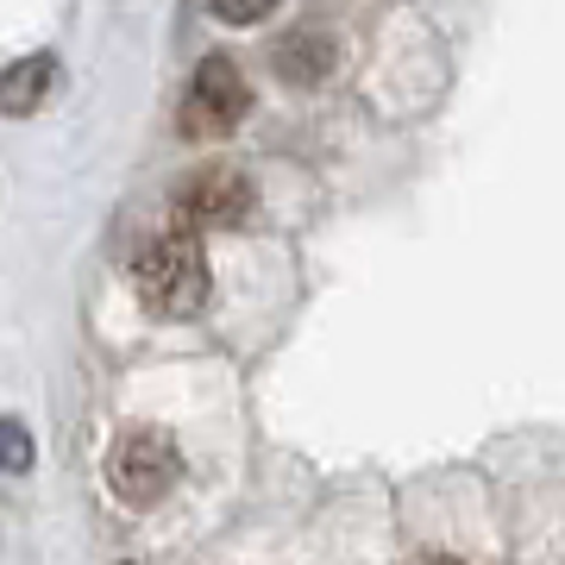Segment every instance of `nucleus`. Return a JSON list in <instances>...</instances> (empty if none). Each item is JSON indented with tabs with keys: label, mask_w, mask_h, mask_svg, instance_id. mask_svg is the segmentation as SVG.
I'll return each mask as SVG.
<instances>
[{
	"label": "nucleus",
	"mask_w": 565,
	"mask_h": 565,
	"mask_svg": "<svg viewBox=\"0 0 565 565\" xmlns=\"http://www.w3.org/2000/svg\"><path fill=\"white\" fill-rule=\"evenodd\" d=\"M252 177L233 170V163H202V170H189V177L170 189V221L177 233H207V226H239L252 214Z\"/></svg>",
	"instance_id": "7ed1b4c3"
},
{
	"label": "nucleus",
	"mask_w": 565,
	"mask_h": 565,
	"mask_svg": "<svg viewBox=\"0 0 565 565\" xmlns=\"http://www.w3.org/2000/svg\"><path fill=\"white\" fill-rule=\"evenodd\" d=\"M177 478H182V452H177L170 434H158V427H132V434H120L114 452H107V490H114L126 509L163 503V497L177 490Z\"/></svg>",
	"instance_id": "f03ea898"
},
{
	"label": "nucleus",
	"mask_w": 565,
	"mask_h": 565,
	"mask_svg": "<svg viewBox=\"0 0 565 565\" xmlns=\"http://www.w3.org/2000/svg\"><path fill=\"white\" fill-rule=\"evenodd\" d=\"M252 114V88H245L239 63L233 57H202L195 76H189V95H182V132L189 139H221Z\"/></svg>",
	"instance_id": "20e7f679"
},
{
	"label": "nucleus",
	"mask_w": 565,
	"mask_h": 565,
	"mask_svg": "<svg viewBox=\"0 0 565 565\" xmlns=\"http://www.w3.org/2000/svg\"><path fill=\"white\" fill-rule=\"evenodd\" d=\"M214 20H226V25H258V20H270V7H264V0H214Z\"/></svg>",
	"instance_id": "6e6552de"
},
{
	"label": "nucleus",
	"mask_w": 565,
	"mask_h": 565,
	"mask_svg": "<svg viewBox=\"0 0 565 565\" xmlns=\"http://www.w3.org/2000/svg\"><path fill=\"white\" fill-rule=\"evenodd\" d=\"M32 459H39V446H32L25 422L0 415V478H20V471H32Z\"/></svg>",
	"instance_id": "0eeeda50"
},
{
	"label": "nucleus",
	"mask_w": 565,
	"mask_h": 565,
	"mask_svg": "<svg viewBox=\"0 0 565 565\" xmlns=\"http://www.w3.org/2000/svg\"><path fill=\"white\" fill-rule=\"evenodd\" d=\"M51 82H57V57L51 51H32L20 57L13 70H0V114L13 120V114H32V107L51 95Z\"/></svg>",
	"instance_id": "423d86ee"
},
{
	"label": "nucleus",
	"mask_w": 565,
	"mask_h": 565,
	"mask_svg": "<svg viewBox=\"0 0 565 565\" xmlns=\"http://www.w3.org/2000/svg\"><path fill=\"white\" fill-rule=\"evenodd\" d=\"M132 289H139V302L158 315V321H189V315H202L207 302V258H202V239H189V233H163L139 252L132 264Z\"/></svg>",
	"instance_id": "f257e3e1"
},
{
	"label": "nucleus",
	"mask_w": 565,
	"mask_h": 565,
	"mask_svg": "<svg viewBox=\"0 0 565 565\" xmlns=\"http://www.w3.org/2000/svg\"><path fill=\"white\" fill-rule=\"evenodd\" d=\"M270 57H277V76L289 82V88H315V82L333 70V39H327V25L302 20L296 32H282Z\"/></svg>",
	"instance_id": "39448f33"
},
{
	"label": "nucleus",
	"mask_w": 565,
	"mask_h": 565,
	"mask_svg": "<svg viewBox=\"0 0 565 565\" xmlns=\"http://www.w3.org/2000/svg\"><path fill=\"white\" fill-rule=\"evenodd\" d=\"M422 565H459V559H422Z\"/></svg>",
	"instance_id": "1a4fd4ad"
}]
</instances>
